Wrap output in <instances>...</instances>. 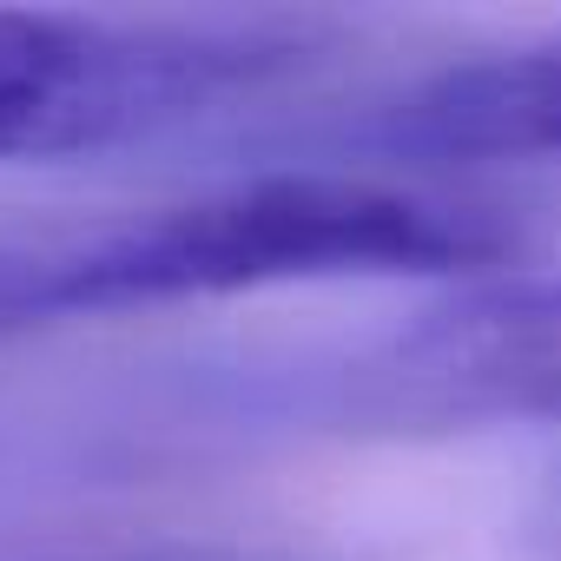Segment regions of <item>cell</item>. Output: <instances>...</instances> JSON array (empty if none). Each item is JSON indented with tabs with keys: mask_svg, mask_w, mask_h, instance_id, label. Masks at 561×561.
Returning a JSON list of instances; mask_svg holds the SVG:
<instances>
[{
	"mask_svg": "<svg viewBox=\"0 0 561 561\" xmlns=\"http://www.w3.org/2000/svg\"><path fill=\"white\" fill-rule=\"evenodd\" d=\"M502 257H515V225L489 205L351 172H264L146 211L8 231L0 331L318 277H462Z\"/></svg>",
	"mask_w": 561,
	"mask_h": 561,
	"instance_id": "cell-1",
	"label": "cell"
},
{
	"mask_svg": "<svg viewBox=\"0 0 561 561\" xmlns=\"http://www.w3.org/2000/svg\"><path fill=\"white\" fill-rule=\"evenodd\" d=\"M311 60L305 27L0 8V165L152 146L285 87Z\"/></svg>",
	"mask_w": 561,
	"mask_h": 561,
	"instance_id": "cell-2",
	"label": "cell"
},
{
	"mask_svg": "<svg viewBox=\"0 0 561 561\" xmlns=\"http://www.w3.org/2000/svg\"><path fill=\"white\" fill-rule=\"evenodd\" d=\"M357 139L383 159L416 165L561 159V47H502L449 60L383 100Z\"/></svg>",
	"mask_w": 561,
	"mask_h": 561,
	"instance_id": "cell-3",
	"label": "cell"
}]
</instances>
